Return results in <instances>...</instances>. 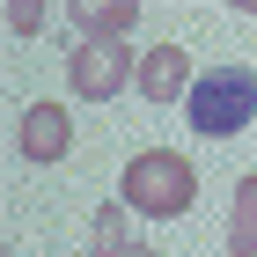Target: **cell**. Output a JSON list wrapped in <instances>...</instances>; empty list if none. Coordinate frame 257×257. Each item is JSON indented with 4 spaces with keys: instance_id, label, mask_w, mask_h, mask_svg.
<instances>
[{
    "instance_id": "obj_3",
    "label": "cell",
    "mask_w": 257,
    "mask_h": 257,
    "mask_svg": "<svg viewBox=\"0 0 257 257\" xmlns=\"http://www.w3.org/2000/svg\"><path fill=\"white\" fill-rule=\"evenodd\" d=\"M133 52L125 44H74V59H66V81H74V96L88 103H110L118 88H133Z\"/></svg>"
},
{
    "instance_id": "obj_5",
    "label": "cell",
    "mask_w": 257,
    "mask_h": 257,
    "mask_svg": "<svg viewBox=\"0 0 257 257\" xmlns=\"http://www.w3.org/2000/svg\"><path fill=\"white\" fill-rule=\"evenodd\" d=\"M133 88L147 103H184V96H191V59H184V44H155V52L140 59Z\"/></svg>"
},
{
    "instance_id": "obj_10",
    "label": "cell",
    "mask_w": 257,
    "mask_h": 257,
    "mask_svg": "<svg viewBox=\"0 0 257 257\" xmlns=\"http://www.w3.org/2000/svg\"><path fill=\"white\" fill-rule=\"evenodd\" d=\"M118 257H162V250H155V242H125Z\"/></svg>"
},
{
    "instance_id": "obj_8",
    "label": "cell",
    "mask_w": 257,
    "mask_h": 257,
    "mask_svg": "<svg viewBox=\"0 0 257 257\" xmlns=\"http://www.w3.org/2000/svg\"><path fill=\"white\" fill-rule=\"evenodd\" d=\"M125 242H133V235H125V198H118V206L96 213V257H118Z\"/></svg>"
},
{
    "instance_id": "obj_2",
    "label": "cell",
    "mask_w": 257,
    "mask_h": 257,
    "mask_svg": "<svg viewBox=\"0 0 257 257\" xmlns=\"http://www.w3.org/2000/svg\"><path fill=\"white\" fill-rule=\"evenodd\" d=\"M184 118H191L198 140H235L242 125L257 118V74H250V66H213L206 81H191Z\"/></svg>"
},
{
    "instance_id": "obj_7",
    "label": "cell",
    "mask_w": 257,
    "mask_h": 257,
    "mask_svg": "<svg viewBox=\"0 0 257 257\" xmlns=\"http://www.w3.org/2000/svg\"><path fill=\"white\" fill-rule=\"evenodd\" d=\"M228 257H257V177L235 184V213H228Z\"/></svg>"
},
{
    "instance_id": "obj_4",
    "label": "cell",
    "mask_w": 257,
    "mask_h": 257,
    "mask_svg": "<svg viewBox=\"0 0 257 257\" xmlns=\"http://www.w3.org/2000/svg\"><path fill=\"white\" fill-rule=\"evenodd\" d=\"M15 147L22 162H66V147H74V118H66L59 103H30L15 125Z\"/></svg>"
},
{
    "instance_id": "obj_1",
    "label": "cell",
    "mask_w": 257,
    "mask_h": 257,
    "mask_svg": "<svg viewBox=\"0 0 257 257\" xmlns=\"http://www.w3.org/2000/svg\"><path fill=\"white\" fill-rule=\"evenodd\" d=\"M118 198L133 206V213L184 220V213H191V198H198V177H191V162H184V155H169V147H147V155H133V162H125Z\"/></svg>"
},
{
    "instance_id": "obj_6",
    "label": "cell",
    "mask_w": 257,
    "mask_h": 257,
    "mask_svg": "<svg viewBox=\"0 0 257 257\" xmlns=\"http://www.w3.org/2000/svg\"><path fill=\"white\" fill-rule=\"evenodd\" d=\"M74 22H81V44H125V30L140 22V0H74Z\"/></svg>"
},
{
    "instance_id": "obj_9",
    "label": "cell",
    "mask_w": 257,
    "mask_h": 257,
    "mask_svg": "<svg viewBox=\"0 0 257 257\" xmlns=\"http://www.w3.org/2000/svg\"><path fill=\"white\" fill-rule=\"evenodd\" d=\"M0 22H8L15 37H37V30H44V8H37V0H8V15H0Z\"/></svg>"
}]
</instances>
